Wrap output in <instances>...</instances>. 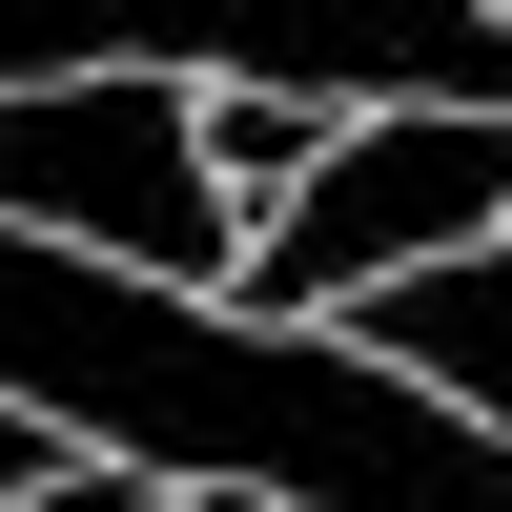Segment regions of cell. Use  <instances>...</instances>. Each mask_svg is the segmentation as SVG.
<instances>
[{
  "label": "cell",
  "instance_id": "obj_5",
  "mask_svg": "<svg viewBox=\"0 0 512 512\" xmlns=\"http://www.w3.org/2000/svg\"><path fill=\"white\" fill-rule=\"evenodd\" d=\"M328 123H349V103H308V82H226V103H205V164H226V185H308V164H328Z\"/></svg>",
  "mask_w": 512,
  "mask_h": 512
},
{
  "label": "cell",
  "instance_id": "obj_6",
  "mask_svg": "<svg viewBox=\"0 0 512 512\" xmlns=\"http://www.w3.org/2000/svg\"><path fill=\"white\" fill-rule=\"evenodd\" d=\"M62 472H82V431H62V410H21V390H0V512H41Z\"/></svg>",
  "mask_w": 512,
  "mask_h": 512
},
{
  "label": "cell",
  "instance_id": "obj_1",
  "mask_svg": "<svg viewBox=\"0 0 512 512\" xmlns=\"http://www.w3.org/2000/svg\"><path fill=\"white\" fill-rule=\"evenodd\" d=\"M308 82V103H512L492 0H0V82Z\"/></svg>",
  "mask_w": 512,
  "mask_h": 512
},
{
  "label": "cell",
  "instance_id": "obj_7",
  "mask_svg": "<svg viewBox=\"0 0 512 512\" xmlns=\"http://www.w3.org/2000/svg\"><path fill=\"white\" fill-rule=\"evenodd\" d=\"M164 512H287V492H164Z\"/></svg>",
  "mask_w": 512,
  "mask_h": 512
},
{
  "label": "cell",
  "instance_id": "obj_2",
  "mask_svg": "<svg viewBox=\"0 0 512 512\" xmlns=\"http://www.w3.org/2000/svg\"><path fill=\"white\" fill-rule=\"evenodd\" d=\"M0 226L41 246H103L144 287H246V226H226V164H205V82L164 62H103V82H0Z\"/></svg>",
  "mask_w": 512,
  "mask_h": 512
},
{
  "label": "cell",
  "instance_id": "obj_3",
  "mask_svg": "<svg viewBox=\"0 0 512 512\" xmlns=\"http://www.w3.org/2000/svg\"><path fill=\"white\" fill-rule=\"evenodd\" d=\"M492 226H512V103H349L328 164L246 226V287H226V308L328 328V308H369L390 267H451V246H492Z\"/></svg>",
  "mask_w": 512,
  "mask_h": 512
},
{
  "label": "cell",
  "instance_id": "obj_4",
  "mask_svg": "<svg viewBox=\"0 0 512 512\" xmlns=\"http://www.w3.org/2000/svg\"><path fill=\"white\" fill-rule=\"evenodd\" d=\"M369 369H410V390H451L472 431H512V226L492 246H451V267H390L369 308H328Z\"/></svg>",
  "mask_w": 512,
  "mask_h": 512
}]
</instances>
